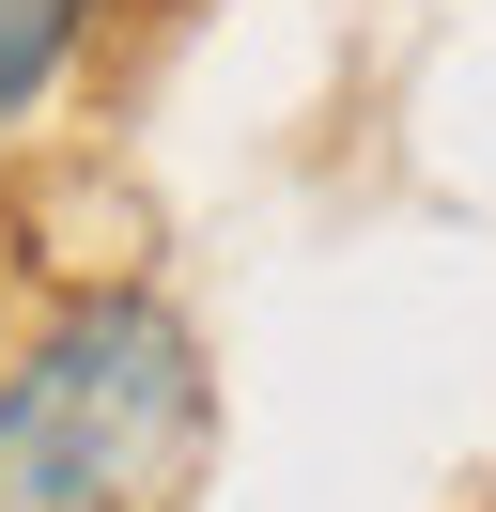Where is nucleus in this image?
Masks as SVG:
<instances>
[{"instance_id":"nucleus-1","label":"nucleus","mask_w":496,"mask_h":512,"mask_svg":"<svg viewBox=\"0 0 496 512\" xmlns=\"http://www.w3.org/2000/svg\"><path fill=\"white\" fill-rule=\"evenodd\" d=\"M202 450L217 373L155 280H78L0 342V512H186Z\"/></svg>"},{"instance_id":"nucleus-2","label":"nucleus","mask_w":496,"mask_h":512,"mask_svg":"<svg viewBox=\"0 0 496 512\" xmlns=\"http://www.w3.org/2000/svg\"><path fill=\"white\" fill-rule=\"evenodd\" d=\"M109 32V0H0V140L78 78V47Z\"/></svg>"}]
</instances>
